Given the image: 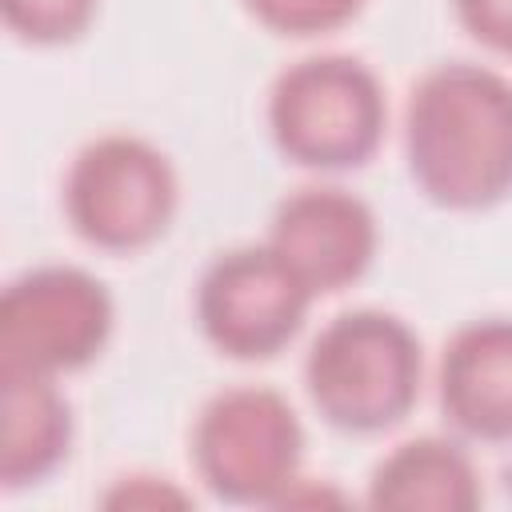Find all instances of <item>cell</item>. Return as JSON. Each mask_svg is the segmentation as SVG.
I'll return each instance as SVG.
<instances>
[{"label": "cell", "instance_id": "6da1fadb", "mask_svg": "<svg viewBox=\"0 0 512 512\" xmlns=\"http://www.w3.org/2000/svg\"><path fill=\"white\" fill-rule=\"evenodd\" d=\"M404 160L440 208L500 204L512 192V80L472 60L428 68L404 104Z\"/></svg>", "mask_w": 512, "mask_h": 512}, {"label": "cell", "instance_id": "7a4b0ae2", "mask_svg": "<svg viewBox=\"0 0 512 512\" xmlns=\"http://www.w3.org/2000/svg\"><path fill=\"white\" fill-rule=\"evenodd\" d=\"M424 380L420 336L396 312L352 308L332 316L304 356V388L324 424L376 436L400 424Z\"/></svg>", "mask_w": 512, "mask_h": 512}, {"label": "cell", "instance_id": "3957f363", "mask_svg": "<svg viewBox=\"0 0 512 512\" xmlns=\"http://www.w3.org/2000/svg\"><path fill=\"white\" fill-rule=\"evenodd\" d=\"M384 128V84L356 56H304L268 88V136L284 160L308 172H352L368 164Z\"/></svg>", "mask_w": 512, "mask_h": 512}, {"label": "cell", "instance_id": "277c9868", "mask_svg": "<svg viewBox=\"0 0 512 512\" xmlns=\"http://www.w3.org/2000/svg\"><path fill=\"white\" fill-rule=\"evenodd\" d=\"M192 464L228 504H284L300 484L304 424L276 388H224L192 420Z\"/></svg>", "mask_w": 512, "mask_h": 512}, {"label": "cell", "instance_id": "5b68a950", "mask_svg": "<svg viewBox=\"0 0 512 512\" xmlns=\"http://www.w3.org/2000/svg\"><path fill=\"white\" fill-rule=\"evenodd\" d=\"M180 208V180L164 148L136 132L88 140L64 172V216L100 252L156 244Z\"/></svg>", "mask_w": 512, "mask_h": 512}, {"label": "cell", "instance_id": "8992f818", "mask_svg": "<svg viewBox=\"0 0 512 512\" xmlns=\"http://www.w3.org/2000/svg\"><path fill=\"white\" fill-rule=\"evenodd\" d=\"M116 300L80 264H36L0 296V368L68 376L112 340Z\"/></svg>", "mask_w": 512, "mask_h": 512}, {"label": "cell", "instance_id": "52a82bcc", "mask_svg": "<svg viewBox=\"0 0 512 512\" xmlns=\"http://www.w3.org/2000/svg\"><path fill=\"white\" fill-rule=\"evenodd\" d=\"M316 292L264 244H240L212 256L196 280V324L204 340L232 360H268L296 340Z\"/></svg>", "mask_w": 512, "mask_h": 512}, {"label": "cell", "instance_id": "ba28073f", "mask_svg": "<svg viewBox=\"0 0 512 512\" xmlns=\"http://www.w3.org/2000/svg\"><path fill=\"white\" fill-rule=\"evenodd\" d=\"M264 240L316 296H328L372 268L380 224L356 192L340 184H304L276 204Z\"/></svg>", "mask_w": 512, "mask_h": 512}, {"label": "cell", "instance_id": "9c48e42d", "mask_svg": "<svg viewBox=\"0 0 512 512\" xmlns=\"http://www.w3.org/2000/svg\"><path fill=\"white\" fill-rule=\"evenodd\" d=\"M436 396L456 436L512 444V316H480L448 336Z\"/></svg>", "mask_w": 512, "mask_h": 512}, {"label": "cell", "instance_id": "30bf717a", "mask_svg": "<svg viewBox=\"0 0 512 512\" xmlns=\"http://www.w3.org/2000/svg\"><path fill=\"white\" fill-rule=\"evenodd\" d=\"M0 484L8 492L44 484L72 452V404L60 376L0 368Z\"/></svg>", "mask_w": 512, "mask_h": 512}, {"label": "cell", "instance_id": "8fae6325", "mask_svg": "<svg viewBox=\"0 0 512 512\" xmlns=\"http://www.w3.org/2000/svg\"><path fill=\"white\" fill-rule=\"evenodd\" d=\"M484 500L480 468L456 436L396 444L368 480V504L392 512H472Z\"/></svg>", "mask_w": 512, "mask_h": 512}, {"label": "cell", "instance_id": "7c38bea8", "mask_svg": "<svg viewBox=\"0 0 512 512\" xmlns=\"http://www.w3.org/2000/svg\"><path fill=\"white\" fill-rule=\"evenodd\" d=\"M100 0H0L4 24L28 44H68L88 32Z\"/></svg>", "mask_w": 512, "mask_h": 512}, {"label": "cell", "instance_id": "4fadbf2b", "mask_svg": "<svg viewBox=\"0 0 512 512\" xmlns=\"http://www.w3.org/2000/svg\"><path fill=\"white\" fill-rule=\"evenodd\" d=\"M368 0H244L248 16L276 36H328L360 16Z\"/></svg>", "mask_w": 512, "mask_h": 512}, {"label": "cell", "instance_id": "5bb4252c", "mask_svg": "<svg viewBox=\"0 0 512 512\" xmlns=\"http://www.w3.org/2000/svg\"><path fill=\"white\" fill-rule=\"evenodd\" d=\"M452 8L476 44L512 56V0H452Z\"/></svg>", "mask_w": 512, "mask_h": 512}, {"label": "cell", "instance_id": "9a60e30c", "mask_svg": "<svg viewBox=\"0 0 512 512\" xmlns=\"http://www.w3.org/2000/svg\"><path fill=\"white\" fill-rule=\"evenodd\" d=\"M188 500L192 496L164 476H120L116 488L104 496V504L112 508H184Z\"/></svg>", "mask_w": 512, "mask_h": 512}]
</instances>
